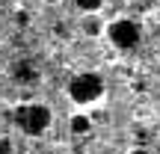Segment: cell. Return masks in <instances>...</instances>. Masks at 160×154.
Returning <instances> with one entry per match:
<instances>
[{
  "instance_id": "52a82bcc",
  "label": "cell",
  "mask_w": 160,
  "mask_h": 154,
  "mask_svg": "<svg viewBox=\"0 0 160 154\" xmlns=\"http://www.w3.org/2000/svg\"><path fill=\"white\" fill-rule=\"evenodd\" d=\"M0 154H12V142L6 137H0Z\"/></svg>"
},
{
  "instance_id": "8992f818",
  "label": "cell",
  "mask_w": 160,
  "mask_h": 154,
  "mask_svg": "<svg viewBox=\"0 0 160 154\" xmlns=\"http://www.w3.org/2000/svg\"><path fill=\"white\" fill-rule=\"evenodd\" d=\"M74 6L83 12V15H95V12H101L104 0H74Z\"/></svg>"
},
{
  "instance_id": "9c48e42d",
  "label": "cell",
  "mask_w": 160,
  "mask_h": 154,
  "mask_svg": "<svg viewBox=\"0 0 160 154\" xmlns=\"http://www.w3.org/2000/svg\"><path fill=\"white\" fill-rule=\"evenodd\" d=\"M48 3H59V0H48Z\"/></svg>"
},
{
  "instance_id": "3957f363",
  "label": "cell",
  "mask_w": 160,
  "mask_h": 154,
  "mask_svg": "<svg viewBox=\"0 0 160 154\" xmlns=\"http://www.w3.org/2000/svg\"><path fill=\"white\" fill-rule=\"evenodd\" d=\"M110 39V45L119 47V51H133V47L139 45V39H142V30H139V24L133 21V18H116V21L107 24V33H104Z\"/></svg>"
},
{
  "instance_id": "7a4b0ae2",
  "label": "cell",
  "mask_w": 160,
  "mask_h": 154,
  "mask_svg": "<svg viewBox=\"0 0 160 154\" xmlns=\"http://www.w3.org/2000/svg\"><path fill=\"white\" fill-rule=\"evenodd\" d=\"M53 122V113L48 104H39V101H30V104H21L15 110V125L21 127L27 137H42V133L51 127Z\"/></svg>"
},
{
  "instance_id": "277c9868",
  "label": "cell",
  "mask_w": 160,
  "mask_h": 154,
  "mask_svg": "<svg viewBox=\"0 0 160 154\" xmlns=\"http://www.w3.org/2000/svg\"><path fill=\"white\" fill-rule=\"evenodd\" d=\"M80 30H83V36H89V39H98V36L107 33V24H104L101 12H95V15H83V21H80Z\"/></svg>"
},
{
  "instance_id": "ba28073f",
  "label": "cell",
  "mask_w": 160,
  "mask_h": 154,
  "mask_svg": "<svg viewBox=\"0 0 160 154\" xmlns=\"http://www.w3.org/2000/svg\"><path fill=\"white\" fill-rule=\"evenodd\" d=\"M131 154H148V151H145V148H133Z\"/></svg>"
},
{
  "instance_id": "6da1fadb",
  "label": "cell",
  "mask_w": 160,
  "mask_h": 154,
  "mask_svg": "<svg viewBox=\"0 0 160 154\" xmlns=\"http://www.w3.org/2000/svg\"><path fill=\"white\" fill-rule=\"evenodd\" d=\"M65 92H68L71 104H77V107H92V104H101V98L107 95V83H104V77L95 74V71H80V74H74L68 80Z\"/></svg>"
},
{
  "instance_id": "5b68a950",
  "label": "cell",
  "mask_w": 160,
  "mask_h": 154,
  "mask_svg": "<svg viewBox=\"0 0 160 154\" xmlns=\"http://www.w3.org/2000/svg\"><path fill=\"white\" fill-rule=\"evenodd\" d=\"M92 127H95V125H92V116L89 113H74L68 119V131L74 133V137H86V133H92Z\"/></svg>"
}]
</instances>
